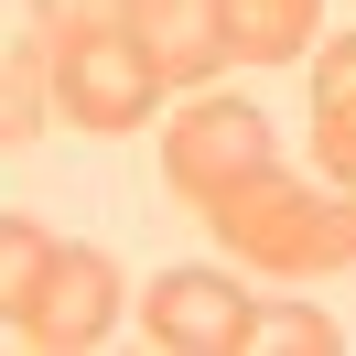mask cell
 <instances>
[{
	"label": "cell",
	"mask_w": 356,
	"mask_h": 356,
	"mask_svg": "<svg viewBox=\"0 0 356 356\" xmlns=\"http://www.w3.org/2000/svg\"><path fill=\"white\" fill-rule=\"evenodd\" d=\"M205 227H216V248H238V259L270 270V281L356 270V195H346V184H334V195H302L281 162H270L259 184H238V195H216Z\"/></svg>",
	"instance_id": "1"
},
{
	"label": "cell",
	"mask_w": 356,
	"mask_h": 356,
	"mask_svg": "<svg viewBox=\"0 0 356 356\" xmlns=\"http://www.w3.org/2000/svg\"><path fill=\"white\" fill-rule=\"evenodd\" d=\"M0 248H11V346H97L119 313V270L97 259V248L76 238H44L33 216L0 227Z\"/></svg>",
	"instance_id": "2"
},
{
	"label": "cell",
	"mask_w": 356,
	"mask_h": 356,
	"mask_svg": "<svg viewBox=\"0 0 356 356\" xmlns=\"http://www.w3.org/2000/svg\"><path fill=\"white\" fill-rule=\"evenodd\" d=\"M173 97V76H162V54L140 44V22L119 33H76V44H54V119H76V130H140V119Z\"/></svg>",
	"instance_id": "3"
},
{
	"label": "cell",
	"mask_w": 356,
	"mask_h": 356,
	"mask_svg": "<svg viewBox=\"0 0 356 356\" xmlns=\"http://www.w3.org/2000/svg\"><path fill=\"white\" fill-rule=\"evenodd\" d=\"M270 173V119L248 108V97H195V108L162 130V184H173V205H216L238 195V184Z\"/></svg>",
	"instance_id": "4"
},
{
	"label": "cell",
	"mask_w": 356,
	"mask_h": 356,
	"mask_svg": "<svg viewBox=\"0 0 356 356\" xmlns=\"http://www.w3.org/2000/svg\"><path fill=\"white\" fill-rule=\"evenodd\" d=\"M140 324H152L162 356H238V346H259V313H248V291L227 270H162L140 291Z\"/></svg>",
	"instance_id": "5"
},
{
	"label": "cell",
	"mask_w": 356,
	"mask_h": 356,
	"mask_svg": "<svg viewBox=\"0 0 356 356\" xmlns=\"http://www.w3.org/2000/svg\"><path fill=\"white\" fill-rule=\"evenodd\" d=\"M140 44L162 54L173 87H205V76L238 65V44H227V0H140Z\"/></svg>",
	"instance_id": "6"
},
{
	"label": "cell",
	"mask_w": 356,
	"mask_h": 356,
	"mask_svg": "<svg viewBox=\"0 0 356 356\" xmlns=\"http://www.w3.org/2000/svg\"><path fill=\"white\" fill-rule=\"evenodd\" d=\"M313 162H324V184L356 195V33H334L313 65Z\"/></svg>",
	"instance_id": "7"
},
{
	"label": "cell",
	"mask_w": 356,
	"mask_h": 356,
	"mask_svg": "<svg viewBox=\"0 0 356 356\" xmlns=\"http://www.w3.org/2000/svg\"><path fill=\"white\" fill-rule=\"evenodd\" d=\"M313 11L324 0H227V44H238V65H281V54L313 44Z\"/></svg>",
	"instance_id": "8"
},
{
	"label": "cell",
	"mask_w": 356,
	"mask_h": 356,
	"mask_svg": "<svg viewBox=\"0 0 356 356\" xmlns=\"http://www.w3.org/2000/svg\"><path fill=\"white\" fill-rule=\"evenodd\" d=\"M44 119H54V54L11 44V65H0V140H11V162L44 140Z\"/></svg>",
	"instance_id": "9"
},
{
	"label": "cell",
	"mask_w": 356,
	"mask_h": 356,
	"mask_svg": "<svg viewBox=\"0 0 356 356\" xmlns=\"http://www.w3.org/2000/svg\"><path fill=\"white\" fill-rule=\"evenodd\" d=\"M119 22H140V0H33L44 54H54V44H76V33H119Z\"/></svg>",
	"instance_id": "10"
},
{
	"label": "cell",
	"mask_w": 356,
	"mask_h": 356,
	"mask_svg": "<svg viewBox=\"0 0 356 356\" xmlns=\"http://www.w3.org/2000/svg\"><path fill=\"white\" fill-rule=\"evenodd\" d=\"M259 346H291V356H334L346 334H334L313 302H281V313H259Z\"/></svg>",
	"instance_id": "11"
}]
</instances>
